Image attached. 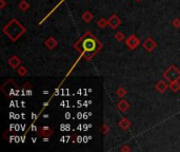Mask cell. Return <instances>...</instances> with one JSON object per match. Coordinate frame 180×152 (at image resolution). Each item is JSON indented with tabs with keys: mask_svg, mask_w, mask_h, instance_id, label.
Wrapping results in <instances>:
<instances>
[{
	"mask_svg": "<svg viewBox=\"0 0 180 152\" xmlns=\"http://www.w3.org/2000/svg\"><path fill=\"white\" fill-rule=\"evenodd\" d=\"M115 39H116L117 41H123L124 40V34L122 32H118L116 33V34L114 35Z\"/></svg>",
	"mask_w": 180,
	"mask_h": 152,
	"instance_id": "19",
	"label": "cell"
},
{
	"mask_svg": "<svg viewBox=\"0 0 180 152\" xmlns=\"http://www.w3.org/2000/svg\"><path fill=\"white\" fill-rule=\"evenodd\" d=\"M120 150H121L122 152H123V151H131V148H130V147H128V146H123L121 149H120Z\"/></svg>",
	"mask_w": 180,
	"mask_h": 152,
	"instance_id": "23",
	"label": "cell"
},
{
	"mask_svg": "<svg viewBox=\"0 0 180 152\" xmlns=\"http://www.w3.org/2000/svg\"><path fill=\"white\" fill-rule=\"evenodd\" d=\"M168 85L165 83L164 80H159L158 83H156V86H155V89L157 90L160 93H164L165 92V90L168 89Z\"/></svg>",
	"mask_w": 180,
	"mask_h": 152,
	"instance_id": "12",
	"label": "cell"
},
{
	"mask_svg": "<svg viewBox=\"0 0 180 152\" xmlns=\"http://www.w3.org/2000/svg\"><path fill=\"white\" fill-rule=\"evenodd\" d=\"M74 49H76L82 55L85 60H91L93 57L102 49V43L94 36L91 32H85L78 41L73 45Z\"/></svg>",
	"mask_w": 180,
	"mask_h": 152,
	"instance_id": "1",
	"label": "cell"
},
{
	"mask_svg": "<svg viewBox=\"0 0 180 152\" xmlns=\"http://www.w3.org/2000/svg\"><path fill=\"white\" fill-rule=\"evenodd\" d=\"M44 45H45V47L48 48V49L53 50V49H55L57 46H58V41L55 39V37L50 36L45 41H44Z\"/></svg>",
	"mask_w": 180,
	"mask_h": 152,
	"instance_id": "9",
	"label": "cell"
},
{
	"mask_svg": "<svg viewBox=\"0 0 180 152\" xmlns=\"http://www.w3.org/2000/svg\"><path fill=\"white\" fill-rule=\"evenodd\" d=\"M108 25L113 29V30H115V29H117L120 25H121V20H120L118 15L113 14L112 16L108 19Z\"/></svg>",
	"mask_w": 180,
	"mask_h": 152,
	"instance_id": "6",
	"label": "cell"
},
{
	"mask_svg": "<svg viewBox=\"0 0 180 152\" xmlns=\"http://www.w3.org/2000/svg\"><path fill=\"white\" fill-rule=\"evenodd\" d=\"M142 47L145 51H148V53H152L153 51L157 48V42L152 38V37H148L142 43Z\"/></svg>",
	"mask_w": 180,
	"mask_h": 152,
	"instance_id": "5",
	"label": "cell"
},
{
	"mask_svg": "<svg viewBox=\"0 0 180 152\" xmlns=\"http://www.w3.org/2000/svg\"><path fill=\"white\" fill-rule=\"evenodd\" d=\"M37 132H38L40 136H52L53 133H54V130L52 128L45 126V127H40Z\"/></svg>",
	"mask_w": 180,
	"mask_h": 152,
	"instance_id": "8",
	"label": "cell"
},
{
	"mask_svg": "<svg viewBox=\"0 0 180 152\" xmlns=\"http://www.w3.org/2000/svg\"><path fill=\"white\" fill-rule=\"evenodd\" d=\"M97 25H98V26L100 29H104L106 25H108V20L106 19H104V18H100L98 21H97Z\"/></svg>",
	"mask_w": 180,
	"mask_h": 152,
	"instance_id": "18",
	"label": "cell"
},
{
	"mask_svg": "<svg viewBox=\"0 0 180 152\" xmlns=\"http://www.w3.org/2000/svg\"><path fill=\"white\" fill-rule=\"evenodd\" d=\"M163 77L166 81L172 83V81H176L180 79V70L176 66L172 65L163 72Z\"/></svg>",
	"mask_w": 180,
	"mask_h": 152,
	"instance_id": "3",
	"label": "cell"
},
{
	"mask_svg": "<svg viewBox=\"0 0 180 152\" xmlns=\"http://www.w3.org/2000/svg\"><path fill=\"white\" fill-rule=\"evenodd\" d=\"M8 63L10 67H12L13 69H18V67L21 65V60L17 55H13L10 59L8 60Z\"/></svg>",
	"mask_w": 180,
	"mask_h": 152,
	"instance_id": "7",
	"label": "cell"
},
{
	"mask_svg": "<svg viewBox=\"0 0 180 152\" xmlns=\"http://www.w3.org/2000/svg\"><path fill=\"white\" fill-rule=\"evenodd\" d=\"M135 1H136V2H141L142 0H135Z\"/></svg>",
	"mask_w": 180,
	"mask_h": 152,
	"instance_id": "24",
	"label": "cell"
},
{
	"mask_svg": "<svg viewBox=\"0 0 180 152\" xmlns=\"http://www.w3.org/2000/svg\"><path fill=\"white\" fill-rule=\"evenodd\" d=\"M172 25L174 26V28H180V19L175 18L174 20L172 21Z\"/></svg>",
	"mask_w": 180,
	"mask_h": 152,
	"instance_id": "20",
	"label": "cell"
},
{
	"mask_svg": "<svg viewBox=\"0 0 180 152\" xmlns=\"http://www.w3.org/2000/svg\"><path fill=\"white\" fill-rule=\"evenodd\" d=\"M168 88H170L171 90H172L173 92H178L180 91V83H179V80H176V81H172V83H170V86H168Z\"/></svg>",
	"mask_w": 180,
	"mask_h": 152,
	"instance_id": "14",
	"label": "cell"
},
{
	"mask_svg": "<svg viewBox=\"0 0 180 152\" xmlns=\"http://www.w3.org/2000/svg\"><path fill=\"white\" fill-rule=\"evenodd\" d=\"M81 18H82V20H83L84 22L88 23V22H91V21L93 20L94 16H93V14L90 12V11H85V12H84L83 14H82Z\"/></svg>",
	"mask_w": 180,
	"mask_h": 152,
	"instance_id": "13",
	"label": "cell"
},
{
	"mask_svg": "<svg viewBox=\"0 0 180 152\" xmlns=\"http://www.w3.org/2000/svg\"><path fill=\"white\" fill-rule=\"evenodd\" d=\"M17 73L19 74L20 76H25L28 74V69L23 66H19L18 69H17Z\"/></svg>",
	"mask_w": 180,
	"mask_h": 152,
	"instance_id": "17",
	"label": "cell"
},
{
	"mask_svg": "<svg viewBox=\"0 0 180 152\" xmlns=\"http://www.w3.org/2000/svg\"><path fill=\"white\" fill-rule=\"evenodd\" d=\"M118 125H119V127L121 128L122 130H128V129H130V127H131V125H132V123H131V120H128V118L122 117L121 120H119Z\"/></svg>",
	"mask_w": 180,
	"mask_h": 152,
	"instance_id": "11",
	"label": "cell"
},
{
	"mask_svg": "<svg viewBox=\"0 0 180 152\" xmlns=\"http://www.w3.org/2000/svg\"><path fill=\"white\" fill-rule=\"evenodd\" d=\"M18 8L22 12H25V11H28V8H30V3H28L26 0H21L18 3Z\"/></svg>",
	"mask_w": 180,
	"mask_h": 152,
	"instance_id": "15",
	"label": "cell"
},
{
	"mask_svg": "<svg viewBox=\"0 0 180 152\" xmlns=\"http://www.w3.org/2000/svg\"><path fill=\"white\" fill-rule=\"evenodd\" d=\"M116 95L119 96V97H124L126 95V90L124 89L123 87H119L118 89L116 90Z\"/></svg>",
	"mask_w": 180,
	"mask_h": 152,
	"instance_id": "16",
	"label": "cell"
},
{
	"mask_svg": "<svg viewBox=\"0 0 180 152\" xmlns=\"http://www.w3.org/2000/svg\"><path fill=\"white\" fill-rule=\"evenodd\" d=\"M5 6H6V1H5V0H0V8H1V10H3Z\"/></svg>",
	"mask_w": 180,
	"mask_h": 152,
	"instance_id": "22",
	"label": "cell"
},
{
	"mask_svg": "<svg viewBox=\"0 0 180 152\" xmlns=\"http://www.w3.org/2000/svg\"><path fill=\"white\" fill-rule=\"evenodd\" d=\"M125 45H126V47H128V49L135 50V49H137V48L139 47L140 40H139V38H137V37L135 36L134 34H132V35H130L128 38H126Z\"/></svg>",
	"mask_w": 180,
	"mask_h": 152,
	"instance_id": "4",
	"label": "cell"
},
{
	"mask_svg": "<svg viewBox=\"0 0 180 152\" xmlns=\"http://www.w3.org/2000/svg\"><path fill=\"white\" fill-rule=\"evenodd\" d=\"M117 108L119 109V111L126 112L128 109H130V103L125 100H121L120 101H118V103H117Z\"/></svg>",
	"mask_w": 180,
	"mask_h": 152,
	"instance_id": "10",
	"label": "cell"
},
{
	"mask_svg": "<svg viewBox=\"0 0 180 152\" xmlns=\"http://www.w3.org/2000/svg\"><path fill=\"white\" fill-rule=\"evenodd\" d=\"M25 28L19 22L17 19L13 18L5 26H3L2 32L12 41H17L22 35L25 33Z\"/></svg>",
	"mask_w": 180,
	"mask_h": 152,
	"instance_id": "2",
	"label": "cell"
},
{
	"mask_svg": "<svg viewBox=\"0 0 180 152\" xmlns=\"http://www.w3.org/2000/svg\"><path fill=\"white\" fill-rule=\"evenodd\" d=\"M100 131H101V132H102V133H103V134H106V133H108V131H110V128H108V126H106L105 124H104L103 126H102L101 128H100Z\"/></svg>",
	"mask_w": 180,
	"mask_h": 152,
	"instance_id": "21",
	"label": "cell"
}]
</instances>
